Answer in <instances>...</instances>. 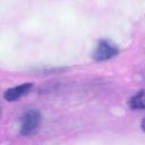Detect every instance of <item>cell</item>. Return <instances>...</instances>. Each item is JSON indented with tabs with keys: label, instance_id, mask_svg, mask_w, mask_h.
Wrapping results in <instances>:
<instances>
[{
	"label": "cell",
	"instance_id": "obj_5",
	"mask_svg": "<svg viewBox=\"0 0 145 145\" xmlns=\"http://www.w3.org/2000/svg\"><path fill=\"white\" fill-rule=\"evenodd\" d=\"M142 128H143V130L145 131V118H144L143 121H142Z\"/></svg>",
	"mask_w": 145,
	"mask_h": 145
},
{
	"label": "cell",
	"instance_id": "obj_3",
	"mask_svg": "<svg viewBox=\"0 0 145 145\" xmlns=\"http://www.w3.org/2000/svg\"><path fill=\"white\" fill-rule=\"evenodd\" d=\"M32 88V84H22L11 88H8L5 93H3V97L7 101H16L18 99H20L23 95H25L29 89Z\"/></svg>",
	"mask_w": 145,
	"mask_h": 145
},
{
	"label": "cell",
	"instance_id": "obj_1",
	"mask_svg": "<svg viewBox=\"0 0 145 145\" xmlns=\"http://www.w3.org/2000/svg\"><path fill=\"white\" fill-rule=\"evenodd\" d=\"M41 113L37 110L31 109L26 111L20 119V134L24 136H31L35 134L41 126Z\"/></svg>",
	"mask_w": 145,
	"mask_h": 145
},
{
	"label": "cell",
	"instance_id": "obj_2",
	"mask_svg": "<svg viewBox=\"0 0 145 145\" xmlns=\"http://www.w3.org/2000/svg\"><path fill=\"white\" fill-rule=\"evenodd\" d=\"M118 52H119V49L113 42L108 40H102L97 43L94 50L93 57L97 61H104L113 58L116 54H118Z\"/></svg>",
	"mask_w": 145,
	"mask_h": 145
},
{
	"label": "cell",
	"instance_id": "obj_4",
	"mask_svg": "<svg viewBox=\"0 0 145 145\" xmlns=\"http://www.w3.org/2000/svg\"><path fill=\"white\" fill-rule=\"evenodd\" d=\"M129 105L135 110H145V93L139 92L129 100Z\"/></svg>",
	"mask_w": 145,
	"mask_h": 145
}]
</instances>
